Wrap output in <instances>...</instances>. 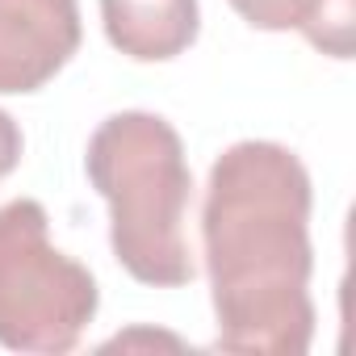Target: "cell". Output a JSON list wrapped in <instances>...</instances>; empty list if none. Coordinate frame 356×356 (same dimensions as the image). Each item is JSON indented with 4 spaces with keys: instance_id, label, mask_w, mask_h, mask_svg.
<instances>
[{
    "instance_id": "cell-1",
    "label": "cell",
    "mask_w": 356,
    "mask_h": 356,
    "mask_svg": "<svg viewBox=\"0 0 356 356\" xmlns=\"http://www.w3.org/2000/svg\"><path fill=\"white\" fill-rule=\"evenodd\" d=\"M310 172L281 143L243 138L214 159L202 197L214 348L239 356L310 352Z\"/></svg>"
},
{
    "instance_id": "cell-2",
    "label": "cell",
    "mask_w": 356,
    "mask_h": 356,
    "mask_svg": "<svg viewBox=\"0 0 356 356\" xmlns=\"http://www.w3.org/2000/svg\"><path fill=\"white\" fill-rule=\"evenodd\" d=\"M84 172L109 206V248L118 264L155 289L189 285L197 277L185 239L193 172L176 126L147 109H122L92 130Z\"/></svg>"
},
{
    "instance_id": "cell-3",
    "label": "cell",
    "mask_w": 356,
    "mask_h": 356,
    "mask_svg": "<svg viewBox=\"0 0 356 356\" xmlns=\"http://www.w3.org/2000/svg\"><path fill=\"white\" fill-rule=\"evenodd\" d=\"M97 277L51 243L47 206L13 197L0 206V348L67 356L97 318Z\"/></svg>"
},
{
    "instance_id": "cell-4",
    "label": "cell",
    "mask_w": 356,
    "mask_h": 356,
    "mask_svg": "<svg viewBox=\"0 0 356 356\" xmlns=\"http://www.w3.org/2000/svg\"><path fill=\"white\" fill-rule=\"evenodd\" d=\"M80 38V0H0V97L51 84Z\"/></svg>"
},
{
    "instance_id": "cell-5",
    "label": "cell",
    "mask_w": 356,
    "mask_h": 356,
    "mask_svg": "<svg viewBox=\"0 0 356 356\" xmlns=\"http://www.w3.org/2000/svg\"><path fill=\"white\" fill-rule=\"evenodd\" d=\"M101 22L113 51L134 63H168L202 34L197 0H101Z\"/></svg>"
},
{
    "instance_id": "cell-6",
    "label": "cell",
    "mask_w": 356,
    "mask_h": 356,
    "mask_svg": "<svg viewBox=\"0 0 356 356\" xmlns=\"http://www.w3.org/2000/svg\"><path fill=\"white\" fill-rule=\"evenodd\" d=\"M231 9L264 34L298 30L314 51L352 59L356 47V0H231Z\"/></svg>"
},
{
    "instance_id": "cell-7",
    "label": "cell",
    "mask_w": 356,
    "mask_h": 356,
    "mask_svg": "<svg viewBox=\"0 0 356 356\" xmlns=\"http://www.w3.org/2000/svg\"><path fill=\"white\" fill-rule=\"evenodd\" d=\"M22 147H26V138H22V126L0 109V181L22 163Z\"/></svg>"
}]
</instances>
